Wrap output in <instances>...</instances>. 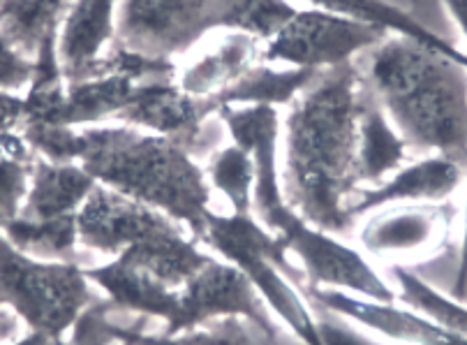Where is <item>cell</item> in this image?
Here are the masks:
<instances>
[{
  "label": "cell",
  "mask_w": 467,
  "mask_h": 345,
  "mask_svg": "<svg viewBox=\"0 0 467 345\" xmlns=\"http://www.w3.org/2000/svg\"><path fill=\"white\" fill-rule=\"evenodd\" d=\"M95 188L98 181L77 162L36 161L28 195L19 215L28 221H54L63 215H77Z\"/></svg>",
  "instance_id": "20"
},
{
  "label": "cell",
  "mask_w": 467,
  "mask_h": 345,
  "mask_svg": "<svg viewBox=\"0 0 467 345\" xmlns=\"http://www.w3.org/2000/svg\"><path fill=\"white\" fill-rule=\"evenodd\" d=\"M36 63L0 33V90L15 93L33 79Z\"/></svg>",
  "instance_id": "31"
},
{
  "label": "cell",
  "mask_w": 467,
  "mask_h": 345,
  "mask_svg": "<svg viewBox=\"0 0 467 345\" xmlns=\"http://www.w3.org/2000/svg\"><path fill=\"white\" fill-rule=\"evenodd\" d=\"M75 162L99 185L137 200L199 239L211 206V185L194 155L167 137L120 128L77 131Z\"/></svg>",
  "instance_id": "3"
},
{
  "label": "cell",
  "mask_w": 467,
  "mask_h": 345,
  "mask_svg": "<svg viewBox=\"0 0 467 345\" xmlns=\"http://www.w3.org/2000/svg\"><path fill=\"white\" fill-rule=\"evenodd\" d=\"M462 176L465 167L456 161L444 155H428L412 165H403L382 183L358 188L349 200L348 214L357 221L358 215L398 202H442L461 185Z\"/></svg>",
  "instance_id": "16"
},
{
  "label": "cell",
  "mask_w": 467,
  "mask_h": 345,
  "mask_svg": "<svg viewBox=\"0 0 467 345\" xmlns=\"http://www.w3.org/2000/svg\"><path fill=\"white\" fill-rule=\"evenodd\" d=\"M408 161V144L384 114L382 105L370 90L361 114V140H358V179L361 188L382 183Z\"/></svg>",
  "instance_id": "21"
},
{
  "label": "cell",
  "mask_w": 467,
  "mask_h": 345,
  "mask_svg": "<svg viewBox=\"0 0 467 345\" xmlns=\"http://www.w3.org/2000/svg\"><path fill=\"white\" fill-rule=\"evenodd\" d=\"M370 86L357 63L324 70L287 107L283 123L285 200L304 221L343 235L361 188L358 140Z\"/></svg>",
  "instance_id": "1"
},
{
  "label": "cell",
  "mask_w": 467,
  "mask_h": 345,
  "mask_svg": "<svg viewBox=\"0 0 467 345\" xmlns=\"http://www.w3.org/2000/svg\"><path fill=\"white\" fill-rule=\"evenodd\" d=\"M319 72L298 68H274L271 63H257L245 77H241L223 96L213 98L218 107H289L310 86Z\"/></svg>",
  "instance_id": "22"
},
{
  "label": "cell",
  "mask_w": 467,
  "mask_h": 345,
  "mask_svg": "<svg viewBox=\"0 0 467 345\" xmlns=\"http://www.w3.org/2000/svg\"><path fill=\"white\" fill-rule=\"evenodd\" d=\"M36 167V151L15 132H0V225L15 221L24 209Z\"/></svg>",
  "instance_id": "27"
},
{
  "label": "cell",
  "mask_w": 467,
  "mask_h": 345,
  "mask_svg": "<svg viewBox=\"0 0 467 345\" xmlns=\"http://www.w3.org/2000/svg\"><path fill=\"white\" fill-rule=\"evenodd\" d=\"M274 235H278L289 253L301 260L308 280L306 286L348 292L379 304H396V292L363 260L358 250L345 246L331 232L310 225L294 209L278 223Z\"/></svg>",
  "instance_id": "7"
},
{
  "label": "cell",
  "mask_w": 467,
  "mask_h": 345,
  "mask_svg": "<svg viewBox=\"0 0 467 345\" xmlns=\"http://www.w3.org/2000/svg\"><path fill=\"white\" fill-rule=\"evenodd\" d=\"M218 0H119L116 47L171 60L213 30Z\"/></svg>",
  "instance_id": "8"
},
{
  "label": "cell",
  "mask_w": 467,
  "mask_h": 345,
  "mask_svg": "<svg viewBox=\"0 0 467 345\" xmlns=\"http://www.w3.org/2000/svg\"><path fill=\"white\" fill-rule=\"evenodd\" d=\"M0 232L12 246L37 260L77 262V215H63L54 221H28L16 215L15 221L0 225Z\"/></svg>",
  "instance_id": "24"
},
{
  "label": "cell",
  "mask_w": 467,
  "mask_h": 345,
  "mask_svg": "<svg viewBox=\"0 0 467 345\" xmlns=\"http://www.w3.org/2000/svg\"><path fill=\"white\" fill-rule=\"evenodd\" d=\"M310 299L317 301L322 308L331 310L340 318L361 322L368 329L379 331L396 340H408L417 345H467V336L444 329L438 322L419 318L410 310L396 308L393 304H379V301L361 299V297L348 295L338 290H324V288L306 286Z\"/></svg>",
  "instance_id": "17"
},
{
  "label": "cell",
  "mask_w": 467,
  "mask_h": 345,
  "mask_svg": "<svg viewBox=\"0 0 467 345\" xmlns=\"http://www.w3.org/2000/svg\"><path fill=\"white\" fill-rule=\"evenodd\" d=\"M140 84H144V81L125 70L109 51L105 70L93 77H86V79L70 81L65 86L56 125L79 128V125H90L105 119H119V114L132 100Z\"/></svg>",
  "instance_id": "18"
},
{
  "label": "cell",
  "mask_w": 467,
  "mask_h": 345,
  "mask_svg": "<svg viewBox=\"0 0 467 345\" xmlns=\"http://www.w3.org/2000/svg\"><path fill=\"white\" fill-rule=\"evenodd\" d=\"M296 7L289 0H218L213 28H229L254 37L262 45L287 24Z\"/></svg>",
  "instance_id": "26"
},
{
  "label": "cell",
  "mask_w": 467,
  "mask_h": 345,
  "mask_svg": "<svg viewBox=\"0 0 467 345\" xmlns=\"http://www.w3.org/2000/svg\"><path fill=\"white\" fill-rule=\"evenodd\" d=\"M119 0H75L58 30V63L65 81H79L105 70L116 45Z\"/></svg>",
  "instance_id": "14"
},
{
  "label": "cell",
  "mask_w": 467,
  "mask_h": 345,
  "mask_svg": "<svg viewBox=\"0 0 467 345\" xmlns=\"http://www.w3.org/2000/svg\"><path fill=\"white\" fill-rule=\"evenodd\" d=\"M467 295V230L465 239H462V256H461V269L456 276V297L458 299H465Z\"/></svg>",
  "instance_id": "33"
},
{
  "label": "cell",
  "mask_w": 467,
  "mask_h": 345,
  "mask_svg": "<svg viewBox=\"0 0 467 345\" xmlns=\"http://www.w3.org/2000/svg\"><path fill=\"white\" fill-rule=\"evenodd\" d=\"M389 37V26L357 19L322 7L296 10L292 19L262 47L264 63L324 72L357 63Z\"/></svg>",
  "instance_id": "6"
},
{
  "label": "cell",
  "mask_w": 467,
  "mask_h": 345,
  "mask_svg": "<svg viewBox=\"0 0 467 345\" xmlns=\"http://www.w3.org/2000/svg\"><path fill=\"white\" fill-rule=\"evenodd\" d=\"M109 331L114 340L128 339L137 345H274L275 340V334L244 318L215 320L174 336H149L141 334L140 329H123L114 322H109Z\"/></svg>",
  "instance_id": "25"
},
{
  "label": "cell",
  "mask_w": 467,
  "mask_h": 345,
  "mask_svg": "<svg viewBox=\"0 0 467 345\" xmlns=\"http://www.w3.org/2000/svg\"><path fill=\"white\" fill-rule=\"evenodd\" d=\"M444 5H447V10L451 12V16L458 21V26H461L467 37V0H444Z\"/></svg>",
  "instance_id": "34"
},
{
  "label": "cell",
  "mask_w": 467,
  "mask_h": 345,
  "mask_svg": "<svg viewBox=\"0 0 467 345\" xmlns=\"http://www.w3.org/2000/svg\"><path fill=\"white\" fill-rule=\"evenodd\" d=\"M75 0H0V33L36 58L42 42L58 36Z\"/></svg>",
  "instance_id": "23"
},
{
  "label": "cell",
  "mask_w": 467,
  "mask_h": 345,
  "mask_svg": "<svg viewBox=\"0 0 467 345\" xmlns=\"http://www.w3.org/2000/svg\"><path fill=\"white\" fill-rule=\"evenodd\" d=\"M204 174L211 188L227 197L234 214H250L253 211L254 165L248 151L236 144L215 151Z\"/></svg>",
  "instance_id": "28"
},
{
  "label": "cell",
  "mask_w": 467,
  "mask_h": 345,
  "mask_svg": "<svg viewBox=\"0 0 467 345\" xmlns=\"http://www.w3.org/2000/svg\"><path fill=\"white\" fill-rule=\"evenodd\" d=\"M12 345H49V340L45 339L42 334H36V331H30L28 336H24V339H19L16 343Z\"/></svg>",
  "instance_id": "35"
},
{
  "label": "cell",
  "mask_w": 467,
  "mask_h": 345,
  "mask_svg": "<svg viewBox=\"0 0 467 345\" xmlns=\"http://www.w3.org/2000/svg\"><path fill=\"white\" fill-rule=\"evenodd\" d=\"M218 111V102L190 96L181 89L176 77H171L140 84L132 100L119 114V120L137 131L167 137L194 155L204 149L206 125Z\"/></svg>",
  "instance_id": "11"
},
{
  "label": "cell",
  "mask_w": 467,
  "mask_h": 345,
  "mask_svg": "<svg viewBox=\"0 0 467 345\" xmlns=\"http://www.w3.org/2000/svg\"><path fill=\"white\" fill-rule=\"evenodd\" d=\"M86 276L93 286L105 292L111 310L155 318L162 320L164 327L174 320L179 310V290L167 286L128 253L116 256L109 265L86 269Z\"/></svg>",
  "instance_id": "15"
},
{
  "label": "cell",
  "mask_w": 467,
  "mask_h": 345,
  "mask_svg": "<svg viewBox=\"0 0 467 345\" xmlns=\"http://www.w3.org/2000/svg\"><path fill=\"white\" fill-rule=\"evenodd\" d=\"M315 320H317V334L322 345H382L345 325V318L336 316L331 310H327V316L315 318Z\"/></svg>",
  "instance_id": "32"
},
{
  "label": "cell",
  "mask_w": 467,
  "mask_h": 345,
  "mask_svg": "<svg viewBox=\"0 0 467 345\" xmlns=\"http://www.w3.org/2000/svg\"><path fill=\"white\" fill-rule=\"evenodd\" d=\"M197 241L213 248L224 262L239 267L264 304H269L275 316L306 345H322L317 320L294 290L306 276L289 262V250L278 235L254 221L250 214L213 211Z\"/></svg>",
  "instance_id": "4"
},
{
  "label": "cell",
  "mask_w": 467,
  "mask_h": 345,
  "mask_svg": "<svg viewBox=\"0 0 467 345\" xmlns=\"http://www.w3.org/2000/svg\"><path fill=\"white\" fill-rule=\"evenodd\" d=\"M111 313V308L107 306V301L102 304H95L86 310L84 316L79 318L75 327H72L70 340H56L49 345H111L116 343L114 336L109 331V320L107 316Z\"/></svg>",
  "instance_id": "30"
},
{
  "label": "cell",
  "mask_w": 467,
  "mask_h": 345,
  "mask_svg": "<svg viewBox=\"0 0 467 345\" xmlns=\"http://www.w3.org/2000/svg\"><path fill=\"white\" fill-rule=\"evenodd\" d=\"M456 209L451 204L400 206L373 215L363 225L358 241L375 257L428 256L440 250L451 232Z\"/></svg>",
  "instance_id": "13"
},
{
  "label": "cell",
  "mask_w": 467,
  "mask_h": 345,
  "mask_svg": "<svg viewBox=\"0 0 467 345\" xmlns=\"http://www.w3.org/2000/svg\"><path fill=\"white\" fill-rule=\"evenodd\" d=\"M0 304H7L49 343L63 340L93 304L90 280L77 262L37 260L0 232Z\"/></svg>",
  "instance_id": "5"
},
{
  "label": "cell",
  "mask_w": 467,
  "mask_h": 345,
  "mask_svg": "<svg viewBox=\"0 0 467 345\" xmlns=\"http://www.w3.org/2000/svg\"><path fill=\"white\" fill-rule=\"evenodd\" d=\"M363 75L410 149L444 155L467 170V68L421 28L384 37Z\"/></svg>",
  "instance_id": "2"
},
{
  "label": "cell",
  "mask_w": 467,
  "mask_h": 345,
  "mask_svg": "<svg viewBox=\"0 0 467 345\" xmlns=\"http://www.w3.org/2000/svg\"><path fill=\"white\" fill-rule=\"evenodd\" d=\"M227 318H244L275 334L269 308L248 276L239 267L211 257L179 290V310L164 334L174 336Z\"/></svg>",
  "instance_id": "9"
},
{
  "label": "cell",
  "mask_w": 467,
  "mask_h": 345,
  "mask_svg": "<svg viewBox=\"0 0 467 345\" xmlns=\"http://www.w3.org/2000/svg\"><path fill=\"white\" fill-rule=\"evenodd\" d=\"M174 225L179 223L160 211L99 183L77 211L79 246L114 257Z\"/></svg>",
  "instance_id": "12"
},
{
  "label": "cell",
  "mask_w": 467,
  "mask_h": 345,
  "mask_svg": "<svg viewBox=\"0 0 467 345\" xmlns=\"http://www.w3.org/2000/svg\"><path fill=\"white\" fill-rule=\"evenodd\" d=\"M393 278L400 286L398 297L403 301H408L412 308L421 310L428 320L438 322L444 329L456 331V334L467 336V308L465 306L456 304V301L447 299L444 295L432 290L426 280L419 278L417 274H412L405 267H393L391 269Z\"/></svg>",
  "instance_id": "29"
},
{
  "label": "cell",
  "mask_w": 467,
  "mask_h": 345,
  "mask_svg": "<svg viewBox=\"0 0 467 345\" xmlns=\"http://www.w3.org/2000/svg\"><path fill=\"white\" fill-rule=\"evenodd\" d=\"M218 119L232 135L234 144L248 151L253 158V209L257 211L262 225L274 232L278 223L292 211V206L285 200L278 172V137L283 128L278 110L262 105L223 107L218 111Z\"/></svg>",
  "instance_id": "10"
},
{
  "label": "cell",
  "mask_w": 467,
  "mask_h": 345,
  "mask_svg": "<svg viewBox=\"0 0 467 345\" xmlns=\"http://www.w3.org/2000/svg\"><path fill=\"white\" fill-rule=\"evenodd\" d=\"M262 47L254 37L232 30L202 58L185 66L183 72L176 75V81L190 96L213 100L262 63Z\"/></svg>",
  "instance_id": "19"
}]
</instances>
